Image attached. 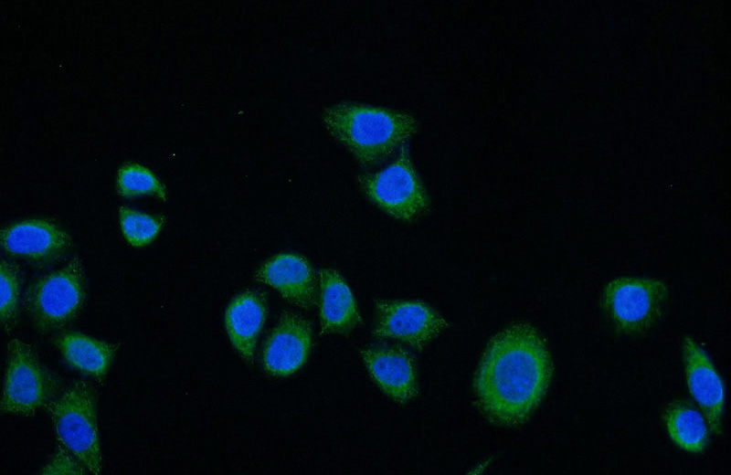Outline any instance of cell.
I'll return each mask as SVG.
<instances>
[{
    "label": "cell",
    "mask_w": 731,
    "mask_h": 475,
    "mask_svg": "<svg viewBox=\"0 0 731 475\" xmlns=\"http://www.w3.org/2000/svg\"><path fill=\"white\" fill-rule=\"evenodd\" d=\"M553 377L546 340L526 322H514L494 335L474 378L477 405L492 423L524 424L545 397Z\"/></svg>",
    "instance_id": "1"
},
{
    "label": "cell",
    "mask_w": 731,
    "mask_h": 475,
    "mask_svg": "<svg viewBox=\"0 0 731 475\" xmlns=\"http://www.w3.org/2000/svg\"><path fill=\"white\" fill-rule=\"evenodd\" d=\"M327 132L363 165L383 162L418 130L406 112L366 104L339 102L322 113Z\"/></svg>",
    "instance_id": "2"
},
{
    "label": "cell",
    "mask_w": 731,
    "mask_h": 475,
    "mask_svg": "<svg viewBox=\"0 0 731 475\" xmlns=\"http://www.w3.org/2000/svg\"><path fill=\"white\" fill-rule=\"evenodd\" d=\"M97 403L93 386L78 380L47 406L58 444L94 475L102 472Z\"/></svg>",
    "instance_id": "3"
},
{
    "label": "cell",
    "mask_w": 731,
    "mask_h": 475,
    "mask_svg": "<svg viewBox=\"0 0 731 475\" xmlns=\"http://www.w3.org/2000/svg\"><path fill=\"white\" fill-rule=\"evenodd\" d=\"M669 297L659 278L620 276L609 280L601 293V308L614 330L641 336L661 320Z\"/></svg>",
    "instance_id": "4"
},
{
    "label": "cell",
    "mask_w": 731,
    "mask_h": 475,
    "mask_svg": "<svg viewBox=\"0 0 731 475\" xmlns=\"http://www.w3.org/2000/svg\"><path fill=\"white\" fill-rule=\"evenodd\" d=\"M86 299L79 258L36 280L25 295V310L34 329L42 334L59 330L81 311Z\"/></svg>",
    "instance_id": "5"
},
{
    "label": "cell",
    "mask_w": 731,
    "mask_h": 475,
    "mask_svg": "<svg viewBox=\"0 0 731 475\" xmlns=\"http://www.w3.org/2000/svg\"><path fill=\"white\" fill-rule=\"evenodd\" d=\"M58 380L40 361L35 350L17 338L7 345L1 411L31 416L56 397Z\"/></svg>",
    "instance_id": "6"
},
{
    "label": "cell",
    "mask_w": 731,
    "mask_h": 475,
    "mask_svg": "<svg viewBox=\"0 0 731 475\" xmlns=\"http://www.w3.org/2000/svg\"><path fill=\"white\" fill-rule=\"evenodd\" d=\"M368 199L390 216L410 222L428 210L429 200L411 162L407 144L385 169L358 176Z\"/></svg>",
    "instance_id": "7"
},
{
    "label": "cell",
    "mask_w": 731,
    "mask_h": 475,
    "mask_svg": "<svg viewBox=\"0 0 731 475\" xmlns=\"http://www.w3.org/2000/svg\"><path fill=\"white\" fill-rule=\"evenodd\" d=\"M375 313L374 336L398 340L418 350L449 326L443 316L419 301L377 300Z\"/></svg>",
    "instance_id": "8"
},
{
    "label": "cell",
    "mask_w": 731,
    "mask_h": 475,
    "mask_svg": "<svg viewBox=\"0 0 731 475\" xmlns=\"http://www.w3.org/2000/svg\"><path fill=\"white\" fill-rule=\"evenodd\" d=\"M685 380L692 397L699 406L712 434L723 430L724 382L708 354L690 335L682 340Z\"/></svg>",
    "instance_id": "9"
},
{
    "label": "cell",
    "mask_w": 731,
    "mask_h": 475,
    "mask_svg": "<svg viewBox=\"0 0 731 475\" xmlns=\"http://www.w3.org/2000/svg\"><path fill=\"white\" fill-rule=\"evenodd\" d=\"M1 246L10 255L38 265L54 262L70 248L67 231L48 218H29L12 223L1 230Z\"/></svg>",
    "instance_id": "10"
},
{
    "label": "cell",
    "mask_w": 731,
    "mask_h": 475,
    "mask_svg": "<svg viewBox=\"0 0 731 475\" xmlns=\"http://www.w3.org/2000/svg\"><path fill=\"white\" fill-rule=\"evenodd\" d=\"M311 345L310 322L298 313L285 311L263 346L262 367L272 376L291 375L305 364Z\"/></svg>",
    "instance_id": "11"
},
{
    "label": "cell",
    "mask_w": 731,
    "mask_h": 475,
    "mask_svg": "<svg viewBox=\"0 0 731 475\" xmlns=\"http://www.w3.org/2000/svg\"><path fill=\"white\" fill-rule=\"evenodd\" d=\"M257 282L275 289L286 301L303 309L317 303L315 272L309 260L296 252H281L268 259L254 272Z\"/></svg>",
    "instance_id": "12"
},
{
    "label": "cell",
    "mask_w": 731,
    "mask_h": 475,
    "mask_svg": "<svg viewBox=\"0 0 731 475\" xmlns=\"http://www.w3.org/2000/svg\"><path fill=\"white\" fill-rule=\"evenodd\" d=\"M361 356L375 383L394 401L405 404L416 396V366L408 351L387 345H371L361 350Z\"/></svg>",
    "instance_id": "13"
},
{
    "label": "cell",
    "mask_w": 731,
    "mask_h": 475,
    "mask_svg": "<svg viewBox=\"0 0 731 475\" xmlns=\"http://www.w3.org/2000/svg\"><path fill=\"white\" fill-rule=\"evenodd\" d=\"M268 314L265 295L255 290L237 294L225 311V326L229 340L238 354L247 363H252L260 332Z\"/></svg>",
    "instance_id": "14"
},
{
    "label": "cell",
    "mask_w": 731,
    "mask_h": 475,
    "mask_svg": "<svg viewBox=\"0 0 731 475\" xmlns=\"http://www.w3.org/2000/svg\"><path fill=\"white\" fill-rule=\"evenodd\" d=\"M321 334H345L361 324L354 294L344 277L334 269L319 270Z\"/></svg>",
    "instance_id": "15"
},
{
    "label": "cell",
    "mask_w": 731,
    "mask_h": 475,
    "mask_svg": "<svg viewBox=\"0 0 731 475\" xmlns=\"http://www.w3.org/2000/svg\"><path fill=\"white\" fill-rule=\"evenodd\" d=\"M55 344L72 368L102 382L113 362L118 345L79 332H66Z\"/></svg>",
    "instance_id": "16"
},
{
    "label": "cell",
    "mask_w": 731,
    "mask_h": 475,
    "mask_svg": "<svg viewBox=\"0 0 731 475\" xmlns=\"http://www.w3.org/2000/svg\"><path fill=\"white\" fill-rule=\"evenodd\" d=\"M662 420L671 440L681 449L699 454L707 449V423L704 415L688 400H672L662 412Z\"/></svg>",
    "instance_id": "17"
},
{
    "label": "cell",
    "mask_w": 731,
    "mask_h": 475,
    "mask_svg": "<svg viewBox=\"0 0 731 475\" xmlns=\"http://www.w3.org/2000/svg\"><path fill=\"white\" fill-rule=\"evenodd\" d=\"M116 189L124 198L152 196L165 202L166 185L148 167L138 163L123 164L117 171Z\"/></svg>",
    "instance_id": "18"
},
{
    "label": "cell",
    "mask_w": 731,
    "mask_h": 475,
    "mask_svg": "<svg viewBox=\"0 0 731 475\" xmlns=\"http://www.w3.org/2000/svg\"><path fill=\"white\" fill-rule=\"evenodd\" d=\"M122 234L132 247L143 248L154 242L161 233L166 218L122 206L118 211Z\"/></svg>",
    "instance_id": "19"
},
{
    "label": "cell",
    "mask_w": 731,
    "mask_h": 475,
    "mask_svg": "<svg viewBox=\"0 0 731 475\" xmlns=\"http://www.w3.org/2000/svg\"><path fill=\"white\" fill-rule=\"evenodd\" d=\"M1 323L4 330L9 332L16 323L19 311L21 279L17 268L2 259L0 265Z\"/></svg>",
    "instance_id": "20"
},
{
    "label": "cell",
    "mask_w": 731,
    "mask_h": 475,
    "mask_svg": "<svg viewBox=\"0 0 731 475\" xmlns=\"http://www.w3.org/2000/svg\"><path fill=\"white\" fill-rule=\"evenodd\" d=\"M89 471L80 461L64 446L58 449L50 460L43 467L41 474H86Z\"/></svg>",
    "instance_id": "21"
}]
</instances>
